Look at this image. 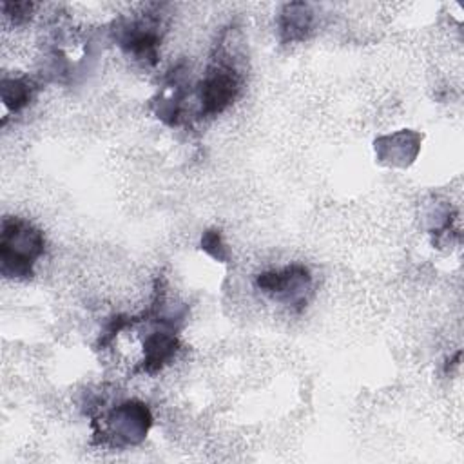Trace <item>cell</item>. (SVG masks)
<instances>
[{"mask_svg": "<svg viewBox=\"0 0 464 464\" xmlns=\"http://www.w3.org/2000/svg\"><path fill=\"white\" fill-rule=\"evenodd\" d=\"M109 426L118 440L125 444H134L147 435L150 426V413L145 404L129 401L116 406L109 413Z\"/></svg>", "mask_w": 464, "mask_h": 464, "instance_id": "cell-4", "label": "cell"}, {"mask_svg": "<svg viewBox=\"0 0 464 464\" xmlns=\"http://www.w3.org/2000/svg\"><path fill=\"white\" fill-rule=\"evenodd\" d=\"M44 234L22 218H5L2 221L0 265L2 274L13 279H27L33 276L36 259L44 254Z\"/></svg>", "mask_w": 464, "mask_h": 464, "instance_id": "cell-1", "label": "cell"}, {"mask_svg": "<svg viewBox=\"0 0 464 464\" xmlns=\"http://www.w3.org/2000/svg\"><path fill=\"white\" fill-rule=\"evenodd\" d=\"M281 31L288 40H301L312 25V13L304 4H288L281 13Z\"/></svg>", "mask_w": 464, "mask_h": 464, "instance_id": "cell-6", "label": "cell"}, {"mask_svg": "<svg viewBox=\"0 0 464 464\" xmlns=\"http://www.w3.org/2000/svg\"><path fill=\"white\" fill-rule=\"evenodd\" d=\"M31 83L22 78H4L2 80V102L9 111H20L27 105L31 98Z\"/></svg>", "mask_w": 464, "mask_h": 464, "instance_id": "cell-7", "label": "cell"}, {"mask_svg": "<svg viewBox=\"0 0 464 464\" xmlns=\"http://www.w3.org/2000/svg\"><path fill=\"white\" fill-rule=\"evenodd\" d=\"M241 83L234 69L225 65L210 67L199 85L201 114L216 116L223 112L239 94Z\"/></svg>", "mask_w": 464, "mask_h": 464, "instance_id": "cell-3", "label": "cell"}, {"mask_svg": "<svg viewBox=\"0 0 464 464\" xmlns=\"http://www.w3.org/2000/svg\"><path fill=\"white\" fill-rule=\"evenodd\" d=\"M172 326H165L161 332H152L143 344V370L152 373L163 368L178 352L179 343L170 330Z\"/></svg>", "mask_w": 464, "mask_h": 464, "instance_id": "cell-5", "label": "cell"}, {"mask_svg": "<svg viewBox=\"0 0 464 464\" xmlns=\"http://www.w3.org/2000/svg\"><path fill=\"white\" fill-rule=\"evenodd\" d=\"M201 246L203 250H207L212 257L225 261L227 259V250L225 245L221 243V234L219 230H207L201 237Z\"/></svg>", "mask_w": 464, "mask_h": 464, "instance_id": "cell-8", "label": "cell"}, {"mask_svg": "<svg viewBox=\"0 0 464 464\" xmlns=\"http://www.w3.org/2000/svg\"><path fill=\"white\" fill-rule=\"evenodd\" d=\"M261 292L272 299L295 308L297 312L306 304L312 288V276L303 265H290L281 270H268L256 277Z\"/></svg>", "mask_w": 464, "mask_h": 464, "instance_id": "cell-2", "label": "cell"}]
</instances>
